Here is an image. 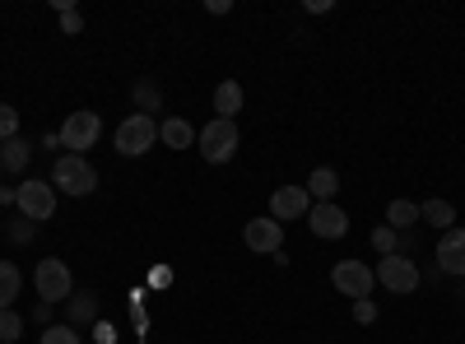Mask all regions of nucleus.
Masks as SVG:
<instances>
[{"instance_id": "nucleus-13", "label": "nucleus", "mask_w": 465, "mask_h": 344, "mask_svg": "<svg viewBox=\"0 0 465 344\" xmlns=\"http://www.w3.org/2000/svg\"><path fill=\"white\" fill-rule=\"evenodd\" d=\"M65 326H98V293L84 289V293H70L65 298Z\"/></svg>"}, {"instance_id": "nucleus-7", "label": "nucleus", "mask_w": 465, "mask_h": 344, "mask_svg": "<svg viewBox=\"0 0 465 344\" xmlns=\"http://www.w3.org/2000/svg\"><path fill=\"white\" fill-rule=\"evenodd\" d=\"M103 135V117L98 112H70L65 126H61V149H70V154L84 159V149H94Z\"/></svg>"}, {"instance_id": "nucleus-10", "label": "nucleus", "mask_w": 465, "mask_h": 344, "mask_svg": "<svg viewBox=\"0 0 465 344\" xmlns=\"http://www.w3.org/2000/svg\"><path fill=\"white\" fill-rule=\"evenodd\" d=\"M242 242H247L252 251H261V256H275V251H284V223H275L270 214H261V219H252V223L242 228Z\"/></svg>"}, {"instance_id": "nucleus-28", "label": "nucleus", "mask_w": 465, "mask_h": 344, "mask_svg": "<svg viewBox=\"0 0 465 344\" xmlns=\"http://www.w3.org/2000/svg\"><path fill=\"white\" fill-rule=\"evenodd\" d=\"M354 321H359V326H372V321H377V302H372V298H359V302H354Z\"/></svg>"}, {"instance_id": "nucleus-27", "label": "nucleus", "mask_w": 465, "mask_h": 344, "mask_svg": "<svg viewBox=\"0 0 465 344\" xmlns=\"http://www.w3.org/2000/svg\"><path fill=\"white\" fill-rule=\"evenodd\" d=\"M33 228H37V223H28V219L19 214V219L5 228V233H10V242H19V247H24V242H33Z\"/></svg>"}, {"instance_id": "nucleus-22", "label": "nucleus", "mask_w": 465, "mask_h": 344, "mask_svg": "<svg viewBox=\"0 0 465 344\" xmlns=\"http://www.w3.org/2000/svg\"><path fill=\"white\" fill-rule=\"evenodd\" d=\"M372 247H377L381 256H396V251H401V233H396L391 223H377V228H372Z\"/></svg>"}, {"instance_id": "nucleus-19", "label": "nucleus", "mask_w": 465, "mask_h": 344, "mask_svg": "<svg viewBox=\"0 0 465 344\" xmlns=\"http://www.w3.org/2000/svg\"><path fill=\"white\" fill-rule=\"evenodd\" d=\"M419 219H423V223H433L438 233H447V228H456V210H451L447 201H423V205H419Z\"/></svg>"}, {"instance_id": "nucleus-20", "label": "nucleus", "mask_w": 465, "mask_h": 344, "mask_svg": "<svg viewBox=\"0 0 465 344\" xmlns=\"http://www.w3.org/2000/svg\"><path fill=\"white\" fill-rule=\"evenodd\" d=\"M386 223H391L396 233H410V228L419 223V205L414 201H391L386 205Z\"/></svg>"}, {"instance_id": "nucleus-11", "label": "nucleus", "mask_w": 465, "mask_h": 344, "mask_svg": "<svg viewBox=\"0 0 465 344\" xmlns=\"http://www.w3.org/2000/svg\"><path fill=\"white\" fill-rule=\"evenodd\" d=\"M307 228H312L322 242H335V238L349 233V214H344L335 201H326V205H312V210H307Z\"/></svg>"}, {"instance_id": "nucleus-17", "label": "nucleus", "mask_w": 465, "mask_h": 344, "mask_svg": "<svg viewBox=\"0 0 465 344\" xmlns=\"http://www.w3.org/2000/svg\"><path fill=\"white\" fill-rule=\"evenodd\" d=\"M28 159H33V144H28L24 135H15V140L0 144V168H5V172H24Z\"/></svg>"}, {"instance_id": "nucleus-21", "label": "nucleus", "mask_w": 465, "mask_h": 344, "mask_svg": "<svg viewBox=\"0 0 465 344\" xmlns=\"http://www.w3.org/2000/svg\"><path fill=\"white\" fill-rule=\"evenodd\" d=\"M135 107L144 112V117H153V112L163 107V89L153 84V80H140V84H135Z\"/></svg>"}, {"instance_id": "nucleus-5", "label": "nucleus", "mask_w": 465, "mask_h": 344, "mask_svg": "<svg viewBox=\"0 0 465 344\" xmlns=\"http://www.w3.org/2000/svg\"><path fill=\"white\" fill-rule=\"evenodd\" d=\"M372 275H377V284H381L386 293H396V298L419 293V265H414L405 251H396V256H381V260L372 265Z\"/></svg>"}, {"instance_id": "nucleus-31", "label": "nucleus", "mask_w": 465, "mask_h": 344, "mask_svg": "<svg viewBox=\"0 0 465 344\" xmlns=\"http://www.w3.org/2000/svg\"><path fill=\"white\" fill-rule=\"evenodd\" d=\"M0 205H15V191L10 186H0Z\"/></svg>"}, {"instance_id": "nucleus-6", "label": "nucleus", "mask_w": 465, "mask_h": 344, "mask_svg": "<svg viewBox=\"0 0 465 344\" xmlns=\"http://www.w3.org/2000/svg\"><path fill=\"white\" fill-rule=\"evenodd\" d=\"M33 289H37V298L43 302H65L70 293H74V275H70V265L65 260H56V256H47V260H37V270H33Z\"/></svg>"}, {"instance_id": "nucleus-2", "label": "nucleus", "mask_w": 465, "mask_h": 344, "mask_svg": "<svg viewBox=\"0 0 465 344\" xmlns=\"http://www.w3.org/2000/svg\"><path fill=\"white\" fill-rule=\"evenodd\" d=\"M112 144H116V154H122V159H140V154H149V149L159 144V122L144 117V112H131V117L116 126Z\"/></svg>"}, {"instance_id": "nucleus-18", "label": "nucleus", "mask_w": 465, "mask_h": 344, "mask_svg": "<svg viewBox=\"0 0 465 344\" xmlns=\"http://www.w3.org/2000/svg\"><path fill=\"white\" fill-rule=\"evenodd\" d=\"M19 289H24L19 265H15V260H0V312H10V308H15Z\"/></svg>"}, {"instance_id": "nucleus-24", "label": "nucleus", "mask_w": 465, "mask_h": 344, "mask_svg": "<svg viewBox=\"0 0 465 344\" xmlns=\"http://www.w3.org/2000/svg\"><path fill=\"white\" fill-rule=\"evenodd\" d=\"M56 10H61V33H70V37H74V33H80V28H84V15H80V10H74V5H70V0H56Z\"/></svg>"}, {"instance_id": "nucleus-23", "label": "nucleus", "mask_w": 465, "mask_h": 344, "mask_svg": "<svg viewBox=\"0 0 465 344\" xmlns=\"http://www.w3.org/2000/svg\"><path fill=\"white\" fill-rule=\"evenodd\" d=\"M24 335V317L10 308V312H0V344H15Z\"/></svg>"}, {"instance_id": "nucleus-30", "label": "nucleus", "mask_w": 465, "mask_h": 344, "mask_svg": "<svg viewBox=\"0 0 465 344\" xmlns=\"http://www.w3.org/2000/svg\"><path fill=\"white\" fill-rule=\"evenodd\" d=\"M94 335H98V344H112V339H116V330H112L107 321H98V326H94Z\"/></svg>"}, {"instance_id": "nucleus-14", "label": "nucleus", "mask_w": 465, "mask_h": 344, "mask_svg": "<svg viewBox=\"0 0 465 344\" xmlns=\"http://www.w3.org/2000/svg\"><path fill=\"white\" fill-rule=\"evenodd\" d=\"M214 112H219L223 122H238V112H242V84L238 80H223L214 89Z\"/></svg>"}, {"instance_id": "nucleus-12", "label": "nucleus", "mask_w": 465, "mask_h": 344, "mask_svg": "<svg viewBox=\"0 0 465 344\" xmlns=\"http://www.w3.org/2000/svg\"><path fill=\"white\" fill-rule=\"evenodd\" d=\"M438 270L442 275H465V228L456 223V228H447V233L438 238Z\"/></svg>"}, {"instance_id": "nucleus-25", "label": "nucleus", "mask_w": 465, "mask_h": 344, "mask_svg": "<svg viewBox=\"0 0 465 344\" xmlns=\"http://www.w3.org/2000/svg\"><path fill=\"white\" fill-rule=\"evenodd\" d=\"M43 344H80V330L65 326V321H56V326L43 330Z\"/></svg>"}, {"instance_id": "nucleus-29", "label": "nucleus", "mask_w": 465, "mask_h": 344, "mask_svg": "<svg viewBox=\"0 0 465 344\" xmlns=\"http://www.w3.org/2000/svg\"><path fill=\"white\" fill-rule=\"evenodd\" d=\"M33 321H43V326H52V302H37V308H33Z\"/></svg>"}, {"instance_id": "nucleus-9", "label": "nucleus", "mask_w": 465, "mask_h": 344, "mask_svg": "<svg viewBox=\"0 0 465 344\" xmlns=\"http://www.w3.org/2000/svg\"><path fill=\"white\" fill-rule=\"evenodd\" d=\"M307 210H312V196H307V186H275V196H270V219H275V223L307 219Z\"/></svg>"}, {"instance_id": "nucleus-26", "label": "nucleus", "mask_w": 465, "mask_h": 344, "mask_svg": "<svg viewBox=\"0 0 465 344\" xmlns=\"http://www.w3.org/2000/svg\"><path fill=\"white\" fill-rule=\"evenodd\" d=\"M15 135H19V112L10 103H0V144L15 140Z\"/></svg>"}, {"instance_id": "nucleus-16", "label": "nucleus", "mask_w": 465, "mask_h": 344, "mask_svg": "<svg viewBox=\"0 0 465 344\" xmlns=\"http://www.w3.org/2000/svg\"><path fill=\"white\" fill-rule=\"evenodd\" d=\"M159 140L168 149H191V144H196V126L182 122V117H168V122H159Z\"/></svg>"}, {"instance_id": "nucleus-15", "label": "nucleus", "mask_w": 465, "mask_h": 344, "mask_svg": "<svg viewBox=\"0 0 465 344\" xmlns=\"http://www.w3.org/2000/svg\"><path fill=\"white\" fill-rule=\"evenodd\" d=\"M335 191H340V172L335 168H317L312 177H307V196H312V205L335 201Z\"/></svg>"}, {"instance_id": "nucleus-1", "label": "nucleus", "mask_w": 465, "mask_h": 344, "mask_svg": "<svg viewBox=\"0 0 465 344\" xmlns=\"http://www.w3.org/2000/svg\"><path fill=\"white\" fill-rule=\"evenodd\" d=\"M52 186H56V196H94L98 191V168L80 154H61L52 163Z\"/></svg>"}, {"instance_id": "nucleus-4", "label": "nucleus", "mask_w": 465, "mask_h": 344, "mask_svg": "<svg viewBox=\"0 0 465 344\" xmlns=\"http://www.w3.org/2000/svg\"><path fill=\"white\" fill-rule=\"evenodd\" d=\"M196 144H201L205 163H232V154H238V122H223V117L205 122Z\"/></svg>"}, {"instance_id": "nucleus-3", "label": "nucleus", "mask_w": 465, "mask_h": 344, "mask_svg": "<svg viewBox=\"0 0 465 344\" xmlns=\"http://www.w3.org/2000/svg\"><path fill=\"white\" fill-rule=\"evenodd\" d=\"M15 205L28 223H47L56 214V186L47 177H28L24 186H15Z\"/></svg>"}, {"instance_id": "nucleus-8", "label": "nucleus", "mask_w": 465, "mask_h": 344, "mask_svg": "<svg viewBox=\"0 0 465 344\" xmlns=\"http://www.w3.org/2000/svg\"><path fill=\"white\" fill-rule=\"evenodd\" d=\"M331 284L344 293V298H372V289H377V275H372V265H363V260H335L331 265Z\"/></svg>"}]
</instances>
